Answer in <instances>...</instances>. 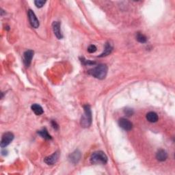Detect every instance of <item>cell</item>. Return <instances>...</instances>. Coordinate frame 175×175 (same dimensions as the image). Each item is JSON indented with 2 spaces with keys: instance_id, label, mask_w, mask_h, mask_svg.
Wrapping results in <instances>:
<instances>
[{
  "instance_id": "obj_1",
  "label": "cell",
  "mask_w": 175,
  "mask_h": 175,
  "mask_svg": "<svg viewBox=\"0 0 175 175\" xmlns=\"http://www.w3.org/2000/svg\"><path fill=\"white\" fill-rule=\"evenodd\" d=\"M88 73L96 79H103L107 74V66L103 64H101L89 70Z\"/></svg>"
},
{
  "instance_id": "obj_2",
  "label": "cell",
  "mask_w": 175,
  "mask_h": 175,
  "mask_svg": "<svg viewBox=\"0 0 175 175\" xmlns=\"http://www.w3.org/2000/svg\"><path fill=\"white\" fill-rule=\"evenodd\" d=\"M84 113L82 115L80 124L84 128H88L92 124V111L90 106L89 105H86L84 106Z\"/></svg>"
},
{
  "instance_id": "obj_3",
  "label": "cell",
  "mask_w": 175,
  "mask_h": 175,
  "mask_svg": "<svg viewBox=\"0 0 175 175\" xmlns=\"http://www.w3.org/2000/svg\"><path fill=\"white\" fill-rule=\"evenodd\" d=\"M107 160V155L103 151L94 152L90 157V162L93 164H105Z\"/></svg>"
},
{
  "instance_id": "obj_4",
  "label": "cell",
  "mask_w": 175,
  "mask_h": 175,
  "mask_svg": "<svg viewBox=\"0 0 175 175\" xmlns=\"http://www.w3.org/2000/svg\"><path fill=\"white\" fill-rule=\"evenodd\" d=\"M14 135L11 132H6L2 135V141H1V147L2 148H5L8 145L11 143V142L13 140Z\"/></svg>"
},
{
  "instance_id": "obj_5",
  "label": "cell",
  "mask_w": 175,
  "mask_h": 175,
  "mask_svg": "<svg viewBox=\"0 0 175 175\" xmlns=\"http://www.w3.org/2000/svg\"><path fill=\"white\" fill-rule=\"evenodd\" d=\"M119 126H120L122 129H124V131H131L133 128V124L131 122H130L127 118H121L119 119L118 121Z\"/></svg>"
},
{
  "instance_id": "obj_6",
  "label": "cell",
  "mask_w": 175,
  "mask_h": 175,
  "mask_svg": "<svg viewBox=\"0 0 175 175\" xmlns=\"http://www.w3.org/2000/svg\"><path fill=\"white\" fill-rule=\"evenodd\" d=\"M59 157H60V152L58 151L55 152L54 154H52L51 155H50V156L44 158V162H45L47 165L50 166L54 165L58 162V159H59Z\"/></svg>"
},
{
  "instance_id": "obj_7",
  "label": "cell",
  "mask_w": 175,
  "mask_h": 175,
  "mask_svg": "<svg viewBox=\"0 0 175 175\" xmlns=\"http://www.w3.org/2000/svg\"><path fill=\"white\" fill-rule=\"evenodd\" d=\"M34 54V52L32 50H27L23 54V63L26 67H29L30 65H31Z\"/></svg>"
},
{
  "instance_id": "obj_8",
  "label": "cell",
  "mask_w": 175,
  "mask_h": 175,
  "mask_svg": "<svg viewBox=\"0 0 175 175\" xmlns=\"http://www.w3.org/2000/svg\"><path fill=\"white\" fill-rule=\"evenodd\" d=\"M28 17H29V20H30L31 26L34 27V28H38L40 25L39 21H38L37 16H36L34 12H33L32 10H28Z\"/></svg>"
},
{
  "instance_id": "obj_9",
  "label": "cell",
  "mask_w": 175,
  "mask_h": 175,
  "mask_svg": "<svg viewBox=\"0 0 175 175\" xmlns=\"http://www.w3.org/2000/svg\"><path fill=\"white\" fill-rule=\"evenodd\" d=\"M81 157H82L81 152L79 151V150L77 149L74 152H72L71 154H70L68 157V159L70 161L71 163H73V164H76V163L79 162L80 159H81Z\"/></svg>"
},
{
  "instance_id": "obj_10",
  "label": "cell",
  "mask_w": 175,
  "mask_h": 175,
  "mask_svg": "<svg viewBox=\"0 0 175 175\" xmlns=\"http://www.w3.org/2000/svg\"><path fill=\"white\" fill-rule=\"evenodd\" d=\"M52 28L55 37H56L58 39H62L63 35L62 32H61L60 22L54 21V23H52Z\"/></svg>"
},
{
  "instance_id": "obj_11",
  "label": "cell",
  "mask_w": 175,
  "mask_h": 175,
  "mask_svg": "<svg viewBox=\"0 0 175 175\" xmlns=\"http://www.w3.org/2000/svg\"><path fill=\"white\" fill-rule=\"evenodd\" d=\"M156 158L159 162H164L168 158L167 152L163 149H159L156 153Z\"/></svg>"
},
{
  "instance_id": "obj_12",
  "label": "cell",
  "mask_w": 175,
  "mask_h": 175,
  "mask_svg": "<svg viewBox=\"0 0 175 175\" xmlns=\"http://www.w3.org/2000/svg\"><path fill=\"white\" fill-rule=\"evenodd\" d=\"M112 50H113V47H112V44H111L110 43H105V45L104 51L103 52L99 57L107 56V55H110L111 53H112Z\"/></svg>"
},
{
  "instance_id": "obj_13",
  "label": "cell",
  "mask_w": 175,
  "mask_h": 175,
  "mask_svg": "<svg viewBox=\"0 0 175 175\" xmlns=\"http://www.w3.org/2000/svg\"><path fill=\"white\" fill-rule=\"evenodd\" d=\"M147 121L150 123H156L158 121V115L154 112H150L146 116Z\"/></svg>"
},
{
  "instance_id": "obj_14",
  "label": "cell",
  "mask_w": 175,
  "mask_h": 175,
  "mask_svg": "<svg viewBox=\"0 0 175 175\" xmlns=\"http://www.w3.org/2000/svg\"><path fill=\"white\" fill-rule=\"evenodd\" d=\"M31 108H32V110L33 112H34L35 114L37 115V116H40L41 114H43V112H44L43 107H41L40 105H38V104H37V103L33 104L32 105Z\"/></svg>"
},
{
  "instance_id": "obj_15",
  "label": "cell",
  "mask_w": 175,
  "mask_h": 175,
  "mask_svg": "<svg viewBox=\"0 0 175 175\" xmlns=\"http://www.w3.org/2000/svg\"><path fill=\"white\" fill-rule=\"evenodd\" d=\"M38 133L41 136V137L43 138L44 139H45V140H51L52 139L51 136L49 134L46 128H44L40 130V131H38Z\"/></svg>"
},
{
  "instance_id": "obj_16",
  "label": "cell",
  "mask_w": 175,
  "mask_h": 175,
  "mask_svg": "<svg viewBox=\"0 0 175 175\" xmlns=\"http://www.w3.org/2000/svg\"><path fill=\"white\" fill-rule=\"evenodd\" d=\"M136 40H137L139 43H145L147 41V38L146 36L142 34L140 32H138L136 34Z\"/></svg>"
},
{
  "instance_id": "obj_17",
  "label": "cell",
  "mask_w": 175,
  "mask_h": 175,
  "mask_svg": "<svg viewBox=\"0 0 175 175\" xmlns=\"http://www.w3.org/2000/svg\"><path fill=\"white\" fill-rule=\"evenodd\" d=\"M45 3H46V1H43V0H37V1L34 2L36 6H37V8H42Z\"/></svg>"
},
{
  "instance_id": "obj_18",
  "label": "cell",
  "mask_w": 175,
  "mask_h": 175,
  "mask_svg": "<svg viewBox=\"0 0 175 175\" xmlns=\"http://www.w3.org/2000/svg\"><path fill=\"white\" fill-rule=\"evenodd\" d=\"M124 112L127 116H131L133 114H134L133 110L131 109V108H126V109L124 110Z\"/></svg>"
},
{
  "instance_id": "obj_19",
  "label": "cell",
  "mask_w": 175,
  "mask_h": 175,
  "mask_svg": "<svg viewBox=\"0 0 175 175\" xmlns=\"http://www.w3.org/2000/svg\"><path fill=\"white\" fill-rule=\"evenodd\" d=\"M82 62L85 65H95L96 62H92L90 60H85L84 58H82Z\"/></svg>"
},
{
  "instance_id": "obj_20",
  "label": "cell",
  "mask_w": 175,
  "mask_h": 175,
  "mask_svg": "<svg viewBox=\"0 0 175 175\" xmlns=\"http://www.w3.org/2000/svg\"><path fill=\"white\" fill-rule=\"evenodd\" d=\"M96 51V47L95 45H94V44H91L88 47V51L89 53H90V54H93Z\"/></svg>"
},
{
  "instance_id": "obj_21",
  "label": "cell",
  "mask_w": 175,
  "mask_h": 175,
  "mask_svg": "<svg viewBox=\"0 0 175 175\" xmlns=\"http://www.w3.org/2000/svg\"><path fill=\"white\" fill-rule=\"evenodd\" d=\"M51 124H52V126L54 127V129H55V130H58V128H59V127H58V124H57V123L54 121H51Z\"/></svg>"
}]
</instances>
